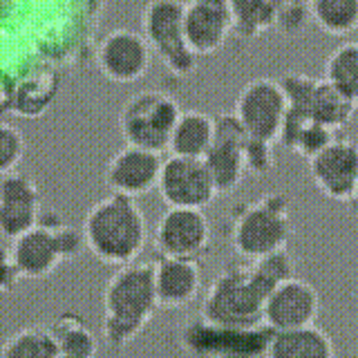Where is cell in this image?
I'll use <instances>...</instances> for the list:
<instances>
[{
	"instance_id": "cell-1",
	"label": "cell",
	"mask_w": 358,
	"mask_h": 358,
	"mask_svg": "<svg viewBox=\"0 0 358 358\" xmlns=\"http://www.w3.org/2000/svg\"><path fill=\"white\" fill-rule=\"evenodd\" d=\"M296 275V260L287 249L224 266L201 302V320L210 327L253 331L262 324L268 294Z\"/></svg>"
},
{
	"instance_id": "cell-2",
	"label": "cell",
	"mask_w": 358,
	"mask_h": 358,
	"mask_svg": "<svg viewBox=\"0 0 358 358\" xmlns=\"http://www.w3.org/2000/svg\"><path fill=\"white\" fill-rule=\"evenodd\" d=\"M159 311L155 294L152 262L119 266L103 289V322L101 336L110 350H126L152 322Z\"/></svg>"
},
{
	"instance_id": "cell-3",
	"label": "cell",
	"mask_w": 358,
	"mask_h": 358,
	"mask_svg": "<svg viewBox=\"0 0 358 358\" xmlns=\"http://www.w3.org/2000/svg\"><path fill=\"white\" fill-rule=\"evenodd\" d=\"M83 238L87 251L108 266L137 262L148 244V220L137 199L110 193L85 213Z\"/></svg>"
},
{
	"instance_id": "cell-4",
	"label": "cell",
	"mask_w": 358,
	"mask_h": 358,
	"mask_svg": "<svg viewBox=\"0 0 358 358\" xmlns=\"http://www.w3.org/2000/svg\"><path fill=\"white\" fill-rule=\"evenodd\" d=\"M85 249L83 231L67 224L54 210H43L36 227L11 240L9 246L18 273L25 280L50 278L63 262L74 260Z\"/></svg>"
},
{
	"instance_id": "cell-5",
	"label": "cell",
	"mask_w": 358,
	"mask_h": 358,
	"mask_svg": "<svg viewBox=\"0 0 358 358\" xmlns=\"http://www.w3.org/2000/svg\"><path fill=\"white\" fill-rule=\"evenodd\" d=\"M294 233L291 201L285 193H264L235 215L231 244L242 260H257L287 249Z\"/></svg>"
},
{
	"instance_id": "cell-6",
	"label": "cell",
	"mask_w": 358,
	"mask_h": 358,
	"mask_svg": "<svg viewBox=\"0 0 358 358\" xmlns=\"http://www.w3.org/2000/svg\"><path fill=\"white\" fill-rule=\"evenodd\" d=\"M182 115L177 101L162 90H143L132 94L119 112V132L126 145L164 152Z\"/></svg>"
},
{
	"instance_id": "cell-7",
	"label": "cell",
	"mask_w": 358,
	"mask_h": 358,
	"mask_svg": "<svg viewBox=\"0 0 358 358\" xmlns=\"http://www.w3.org/2000/svg\"><path fill=\"white\" fill-rule=\"evenodd\" d=\"M184 7L182 0H150L141 11L143 38L175 76H188L197 70V56L184 34Z\"/></svg>"
},
{
	"instance_id": "cell-8",
	"label": "cell",
	"mask_w": 358,
	"mask_h": 358,
	"mask_svg": "<svg viewBox=\"0 0 358 358\" xmlns=\"http://www.w3.org/2000/svg\"><path fill=\"white\" fill-rule=\"evenodd\" d=\"M287 96V112L311 119L341 132L352 121L356 106L345 99L327 78H316L305 72H287L278 78Z\"/></svg>"
},
{
	"instance_id": "cell-9",
	"label": "cell",
	"mask_w": 358,
	"mask_h": 358,
	"mask_svg": "<svg viewBox=\"0 0 358 358\" xmlns=\"http://www.w3.org/2000/svg\"><path fill=\"white\" fill-rule=\"evenodd\" d=\"M235 117L251 137L275 143L287 117V96L278 78H253L235 99Z\"/></svg>"
},
{
	"instance_id": "cell-10",
	"label": "cell",
	"mask_w": 358,
	"mask_h": 358,
	"mask_svg": "<svg viewBox=\"0 0 358 358\" xmlns=\"http://www.w3.org/2000/svg\"><path fill=\"white\" fill-rule=\"evenodd\" d=\"M213 119H215V134H213V143L201 162L206 166L217 195H229L240 188L246 175L244 141L249 132L244 130L235 112H222Z\"/></svg>"
},
{
	"instance_id": "cell-11",
	"label": "cell",
	"mask_w": 358,
	"mask_h": 358,
	"mask_svg": "<svg viewBox=\"0 0 358 358\" xmlns=\"http://www.w3.org/2000/svg\"><path fill=\"white\" fill-rule=\"evenodd\" d=\"M213 240L210 222L199 208H168L152 231L155 249L162 257L199 260Z\"/></svg>"
},
{
	"instance_id": "cell-12",
	"label": "cell",
	"mask_w": 358,
	"mask_h": 358,
	"mask_svg": "<svg viewBox=\"0 0 358 358\" xmlns=\"http://www.w3.org/2000/svg\"><path fill=\"white\" fill-rule=\"evenodd\" d=\"M159 197L168 208H199L204 210L220 195L201 159L168 157L162 164Z\"/></svg>"
},
{
	"instance_id": "cell-13",
	"label": "cell",
	"mask_w": 358,
	"mask_h": 358,
	"mask_svg": "<svg viewBox=\"0 0 358 358\" xmlns=\"http://www.w3.org/2000/svg\"><path fill=\"white\" fill-rule=\"evenodd\" d=\"M307 164L313 186L324 197L341 201V204H347L352 199L358 184V143L354 139L338 134Z\"/></svg>"
},
{
	"instance_id": "cell-14",
	"label": "cell",
	"mask_w": 358,
	"mask_h": 358,
	"mask_svg": "<svg viewBox=\"0 0 358 358\" xmlns=\"http://www.w3.org/2000/svg\"><path fill=\"white\" fill-rule=\"evenodd\" d=\"M320 294L302 278H289L268 294L262 324L268 331H289L316 324L320 316Z\"/></svg>"
},
{
	"instance_id": "cell-15",
	"label": "cell",
	"mask_w": 358,
	"mask_h": 358,
	"mask_svg": "<svg viewBox=\"0 0 358 358\" xmlns=\"http://www.w3.org/2000/svg\"><path fill=\"white\" fill-rule=\"evenodd\" d=\"M152 50L141 31L112 29L96 48V67L112 83H134L150 70Z\"/></svg>"
},
{
	"instance_id": "cell-16",
	"label": "cell",
	"mask_w": 358,
	"mask_h": 358,
	"mask_svg": "<svg viewBox=\"0 0 358 358\" xmlns=\"http://www.w3.org/2000/svg\"><path fill=\"white\" fill-rule=\"evenodd\" d=\"M43 217V199L36 182L20 171L0 177V235L16 240Z\"/></svg>"
},
{
	"instance_id": "cell-17",
	"label": "cell",
	"mask_w": 358,
	"mask_h": 358,
	"mask_svg": "<svg viewBox=\"0 0 358 358\" xmlns=\"http://www.w3.org/2000/svg\"><path fill=\"white\" fill-rule=\"evenodd\" d=\"M162 155L137 145H123L106 166V186L112 193L141 197L157 188L162 175Z\"/></svg>"
},
{
	"instance_id": "cell-18",
	"label": "cell",
	"mask_w": 358,
	"mask_h": 358,
	"mask_svg": "<svg viewBox=\"0 0 358 358\" xmlns=\"http://www.w3.org/2000/svg\"><path fill=\"white\" fill-rule=\"evenodd\" d=\"M184 34L197 56L220 52L233 36V18L227 0H188L184 7Z\"/></svg>"
},
{
	"instance_id": "cell-19",
	"label": "cell",
	"mask_w": 358,
	"mask_h": 358,
	"mask_svg": "<svg viewBox=\"0 0 358 358\" xmlns=\"http://www.w3.org/2000/svg\"><path fill=\"white\" fill-rule=\"evenodd\" d=\"M155 294L159 309L177 311L193 305L201 291V268L197 260L159 257L152 262Z\"/></svg>"
},
{
	"instance_id": "cell-20",
	"label": "cell",
	"mask_w": 358,
	"mask_h": 358,
	"mask_svg": "<svg viewBox=\"0 0 358 358\" xmlns=\"http://www.w3.org/2000/svg\"><path fill=\"white\" fill-rule=\"evenodd\" d=\"M266 358H336L331 336L318 324L289 331H271L264 347Z\"/></svg>"
},
{
	"instance_id": "cell-21",
	"label": "cell",
	"mask_w": 358,
	"mask_h": 358,
	"mask_svg": "<svg viewBox=\"0 0 358 358\" xmlns=\"http://www.w3.org/2000/svg\"><path fill=\"white\" fill-rule=\"evenodd\" d=\"M61 90V76L52 70H34L14 83L11 112L22 119H38L48 112Z\"/></svg>"
},
{
	"instance_id": "cell-22",
	"label": "cell",
	"mask_w": 358,
	"mask_h": 358,
	"mask_svg": "<svg viewBox=\"0 0 358 358\" xmlns=\"http://www.w3.org/2000/svg\"><path fill=\"white\" fill-rule=\"evenodd\" d=\"M215 134V119L199 110H182L168 141V152L186 159H204Z\"/></svg>"
},
{
	"instance_id": "cell-23",
	"label": "cell",
	"mask_w": 358,
	"mask_h": 358,
	"mask_svg": "<svg viewBox=\"0 0 358 358\" xmlns=\"http://www.w3.org/2000/svg\"><path fill=\"white\" fill-rule=\"evenodd\" d=\"M48 329L54 338L59 358H96V334L90 329L85 318L78 316L76 311H63L48 324Z\"/></svg>"
},
{
	"instance_id": "cell-24",
	"label": "cell",
	"mask_w": 358,
	"mask_h": 358,
	"mask_svg": "<svg viewBox=\"0 0 358 358\" xmlns=\"http://www.w3.org/2000/svg\"><path fill=\"white\" fill-rule=\"evenodd\" d=\"M336 137H338V132H334L331 128L322 126V123H316L311 119L287 112L278 141L282 143L287 150L305 157V159L309 162L313 155H318L324 145H329Z\"/></svg>"
},
{
	"instance_id": "cell-25",
	"label": "cell",
	"mask_w": 358,
	"mask_h": 358,
	"mask_svg": "<svg viewBox=\"0 0 358 358\" xmlns=\"http://www.w3.org/2000/svg\"><path fill=\"white\" fill-rule=\"evenodd\" d=\"M233 18V34L251 41L275 27V0H227Z\"/></svg>"
},
{
	"instance_id": "cell-26",
	"label": "cell",
	"mask_w": 358,
	"mask_h": 358,
	"mask_svg": "<svg viewBox=\"0 0 358 358\" xmlns=\"http://www.w3.org/2000/svg\"><path fill=\"white\" fill-rule=\"evenodd\" d=\"M324 78L358 108V41H347L324 61Z\"/></svg>"
},
{
	"instance_id": "cell-27",
	"label": "cell",
	"mask_w": 358,
	"mask_h": 358,
	"mask_svg": "<svg viewBox=\"0 0 358 358\" xmlns=\"http://www.w3.org/2000/svg\"><path fill=\"white\" fill-rule=\"evenodd\" d=\"M0 358H59L48 324H27L0 347Z\"/></svg>"
},
{
	"instance_id": "cell-28",
	"label": "cell",
	"mask_w": 358,
	"mask_h": 358,
	"mask_svg": "<svg viewBox=\"0 0 358 358\" xmlns=\"http://www.w3.org/2000/svg\"><path fill=\"white\" fill-rule=\"evenodd\" d=\"M311 22L329 36L358 29V0H311Z\"/></svg>"
},
{
	"instance_id": "cell-29",
	"label": "cell",
	"mask_w": 358,
	"mask_h": 358,
	"mask_svg": "<svg viewBox=\"0 0 358 358\" xmlns=\"http://www.w3.org/2000/svg\"><path fill=\"white\" fill-rule=\"evenodd\" d=\"M27 150L25 134L11 123L0 121V177L18 171Z\"/></svg>"
},
{
	"instance_id": "cell-30",
	"label": "cell",
	"mask_w": 358,
	"mask_h": 358,
	"mask_svg": "<svg viewBox=\"0 0 358 358\" xmlns=\"http://www.w3.org/2000/svg\"><path fill=\"white\" fill-rule=\"evenodd\" d=\"M244 164H246V173H251L255 177H264L273 171L275 166V152H273V143L257 139V137H246L244 141Z\"/></svg>"
},
{
	"instance_id": "cell-31",
	"label": "cell",
	"mask_w": 358,
	"mask_h": 358,
	"mask_svg": "<svg viewBox=\"0 0 358 358\" xmlns=\"http://www.w3.org/2000/svg\"><path fill=\"white\" fill-rule=\"evenodd\" d=\"M18 280L20 273L14 264V257H11V251L9 246H5L0 242V294H9V291H14L18 287Z\"/></svg>"
},
{
	"instance_id": "cell-32",
	"label": "cell",
	"mask_w": 358,
	"mask_h": 358,
	"mask_svg": "<svg viewBox=\"0 0 358 358\" xmlns=\"http://www.w3.org/2000/svg\"><path fill=\"white\" fill-rule=\"evenodd\" d=\"M11 94H14V83L5 74H0V115L11 112Z\"/></svg>"
},
{
	"instance_id": "cell-33",
	"label": "cell",
	"mask_w": 358,
	"mask_h": 358,
	"mask_svg": "<svg viewBox=\"0 0 358 358\" xmlns=\"http://www.w3.org/2000/svg\"><path fill=\"white\" fill-rule=\"evenodd\" d=\"M215 358H260L257 354H253L251 350H231V352H222Z\"/></svg>"
},
{
	"instance_id": "cell-34",
	"label": "cell",
	"mask_w": 358,
	"mask_h": 358,
	"mask_svg": "<svg viewBox=\"0 0 358 358\" xmlns=\"http://www.w3.org/2000/svg\"><path fill=\"white\" fill-rule=\"evenodd\" d=\"M347 206H350V210H352L354 215L358 217V184H356V188H354V195H352V199L347 201Z\"/></svg>"
}]
</instances>
